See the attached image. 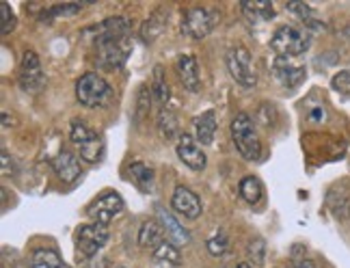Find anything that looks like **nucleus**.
Instances as JSON below:
<instances>
[{
    "label": "nucleus",
    "mask_w": 350,
    "mask_h": 268,
    "mask_svg": "<svg viewBox=\"0 0 350 268\" xmlns=\"http://www.w3.org/2000/svg\"><path fill=\"white\" fill-rule=\"evenodd\" d=\"M232 139L238 154L245 160H260L262 156V145L260 137L255 132L253 119L247 113H238L232 122Z\"/></svg>",
    "instance_id": "1"
},
{
    "label": "nucleus",
    "mask_w": 350,
    "mask_h": 268,
    "mask_svg": "<svg viewBox=\"0 0 350 268\" xmlns=\"http://www.w3.org/2000/svg\"><path fill=\"white\" fill-rule=\"evenodd\" d=\"M309 44H312V37L305 31L296 29V26H279L271 39V48L275 50V55L279 59H292V57H301L303 52H307Z\"/></svg>",
    "instance_id": "2"
},
{
    "label": "nucleus",
    "mask_w": 350,
    "mask_h": 268,
    "mask_svg": "<svg viewBox=\"0 0 350 268\" xmlns=\"http://www.w3.org/2000/svg\"><path fill=\"white\" fill-rule=\"evenodd\" d=\"M76 98L87 109H98L111 98V85L100 74L87 72L76 83Z\"/></svg>",
    "instance_id": "3"
},
{
    "label": "nucleus",
    "mask_w": 350,
    "mask_h": 268,
    "mask_svg": "<svg viewBox=\"0 0 350 268\" xmlns=\"http://www.w3.org/2000/svg\"><path fill=\"white\" fill-rule=\"evenodd\" d=\"M70 137L78 145L80 158H85L87 163H98V160L102 158L104 141L100 139V134L96 130L87 126V122H83V119H74L72 122Z\"/></svg>",
    "instance_id": "4"
},
{
    "label": "nucleus",
    "mask_w": 350,
    "mask_h": 268,
    "mask_svg": "<svg viewBox=\"0 0 350 268\" xmlns=\"http://www.w3.org/2000/svg\"><path fill=\"white\" fill-rule=\"evenodd\" d=\"M98 65L102 70H119L128 59V37H96Z\"/></svg>",
    "instance_id": "5"
},
{
    "label": "nucleus",
    "mask_w": 350,
    "mask_h": 268,
    "mask_svg": "<svg viewBox=\"0 0 350 268\" xmlns=\"http://www.w3.org/2000/svg\"><path fill=\"white\" fill-rule=\"evenodd\" d=\"M109 240V230L106 225L91 223V225H80L76 232V256L78 258H96L98 251L106 245Z\"/></svg>",
    "instance_id": "6"
},
{
    "label": "nucleus",
    "mask_w": 350,
    "mask_h": 268,
    "mask_svg": "<svg viewBox=\"0 0 350 268\" xmlns=\"http://www.w3.org/2000/svg\"><path fill=\"white\" fill-rule=\"evenodd\" d=\"M214 24H217V11H210L204 7H191L184 11L180 29L186 37L204 39L212 33Z\"/></svg>",
    "instance_id": "7"
},
{
    "label": "nucleus",
    "mask_w": 350,
    "mask_h": 268,
    "mask_svg": "<svg viewBox=\"0 0 350 268\" xmlns=\"http://www.w3.org/2000/svg\"><path fill=\"white\" fill-rule=\"evenodd\" d=\"M227 70H230L232 78L242 87H253L258 83V76H255L253 63H251V52L245 46H236L227 52Z\"/></svg>",
    "instance_id": "8"
},
{
    "label": "nucleus",
    "mask_w": 350,
    "mask_h": 268,
    "mask_svg": "<svg viewBox=\"0 0 350 268\" xmlns=\"http://www.w3.org/2000/svg\"><path fill=\"white\" fill-rule=\"evenodd\" d=\"M44 83H46V78H44L42 63H39L37 52L26 50L22 61H20V87L24 91L37 93L39 89L44 87Z\"/></svg>",
    "instance_id": "9"
},
{
    "label": "nucleus",
    "mask_w": 350,
    "mask_h": 268,
    "mask_svg": "<svg viewBox=\"0 0 350 268\" xmlns=\"http://www.w3.org/2000/svg\"><path fill=\"white\" fill-rule=\"evenodd\" d=\"M121 210H124V199H121L117 193H106V195H102L93 201V204L87 208V214L93 223L106 225V223H111L115 217H119Z\"/></svg>",
    "instance_id": "10"
},
{
    "label": "nucleus",
    "mask_w": 350,
    "mask_h": 268,
    "mask_svg": "<svg viewBox=\"0 0 350 268\" xmlns=\"http://www.w3.org/2000/svg\"><path fill=\"white\" fill-rule=\"evenodd\" d=\"M178 158L193 171H204L208 163L204 150H201L199 143L193 137H188V134H182L178 141Z\"/></svg>",
    "instance_id": "11"
},
{
    "label": "nucleus",
    "mask_w": 350,
    "mask_h": 268,
    "mask_svg": "<svg viewBox=\"0 0 350 268\" xmlns=\"http://www.w3.org/2000/svg\"><path fill=\"white\" fill-rule=\"evenodd\" d=\"M171 208L178 214H184L186 219H197L201 214V210H204L197 193H193L191 189H186V186H178V189L173 191Z\"/></svg>",
    "instance_id": "12"
},
{
    "label": "nucleus",
    "mask_w": 350,
    "mask_h": 268,
    "mask_svg": "<svg viewBox=\"0 0 350 268\" xmlns=\"http://www.w3.org/2000/svg\"><path fill=\"white\" fill-rule=\"evenodd\" d=\"M158 221H160V225H163L165 236L171 245H175L180 249V247H186L188 243H191V234H188L180 225V221L175 219L171 212H167L165 208H158Z\"/></svg>",
    "instance_id": "13"
},
{
    "label": "nucleus",
    "mask_w": 350,
    "mask_h": 268,
    "mask_svg": "<svg viewBox=\"0 0 350 268\" xmlns=\"http://www.w3.org/2000/svg\"><path fill=\"white\" fill-rule=\"evenodd\" d=\"M52 167H55L57 171V176L67 182V184H72L80 178V163H78V158L72 154V152H67V150H61L57 154V158L52 160Z\"/></svg>",
    "instance_id": "14"
},
{
    "label": "nucleus",
    "mask_w": 350,
    "mask_h": 268,
    "mask_svg": "<svg viewBox=\"0 0 350 268\" xmlns=\"http://www.w3.org/2000/svg\"><path fill=\"white\" fill-rule=\"evenodd\" d=\"M178 74H180V80L184 89L188 91H199L201 87V78H199V65H197V59L193 55H180L178 59Z\"/></svg>",
    "instance_id": "15"
},
{
    "label": "nucleus",
    "mask_w": 350,
    "mask_h": 268,
    "mask_svg": "<svg viewBox=\"0 0 350 268\" xmlns=\"http://www.w3.org/2000/svg\"><path fill=\"white\" fill-rule=\"evenodd\" d=\"M275 74L281 80V85L292 89V87H296L305 78V67L292 65L290 59H279L277 57V61H275Z\"/></svg>",
    "instance_id": "16"
},
{
    "label": "nucleus",
    "mask_w": 350,
    "mask_h": 268,
    "mask_svg": "<svg viewBox=\"0 0 350 268\" xmlns=\"http://www.w3.org/2000/svg\"><path fill=\"white\" fill-rule=\"evenodd\" d=\"M163 236H165V230H163V225H160V221L150 219V221H145L139 230V245L154 251L165 243Z\"/></svg>",
    "instance_id": "17"
},
{
    "label": "nucleus",
    "mask_w": 350,
    "mask_h": 268,
    "mask_svg": "<svg viewBox=\"0 0 350 268\" xmlns=\"http://www.w3.org/2000/svg\"><path fill=\"white\" fill-rule=\"evenodd\" d=\"M242 11L251 22H264L275 16L271 0H242Z\"/></svg>",
    "instance_id": "18"
},
{
    "label": "nucleus",
    "mask_w": 350,
    "mask_h": 268,
    "mask_svg": "<svg viewBox=\"0 0 350 268\" xmlns=\"http://www.w3.org/2000/svg\"><path fill=\"white\" fill-rule=\"evenodd\" d=\"M195 130H197V141H201V145H212L214 132H217V113L208 111L201 117H197Z\"/></svg>",
    "instance_id": "19"
},
{
    "label": "nucleus",
    "mask_w": 350,
    "mask_h": 268,
    "mask_svg": "<svg viewBox=\"0 0 350 268\" xmlns=\"http://www.w3.org/2000/svg\"><path fill=\"white\" fill-rule=\"evenodd\" d=\"M165 26H167V16H165V9H158L152 13V18L147 20L143 24V29H141V37L145 39L147 44L154 42V39L165 31Z\"/></svg>",
    "instance_id": "20"
},
{
    "label": "nucleus",
    "mask_w": 350,
    "mask_h": 268,
    "mask_svg": "<svg viewBox=\"0 0 350 268\" xmlns=\"http://www.w3.org/2000/svg\"><path fill=\"white\" fill-rule=\"evenodd\" d=\"M128 173H130V180L139 186L141 191H147L154 182V169L147 167L145 163H141V160H137V163H132L128 167Z\"/></svg>",
    "instance_id": "21"
},
{
    "label": "nucleus",
    "mask_w": 350,
    "mask_h": 268,
    "mask_svg": "<svg viewBox=\"0 0 350 268\" xmlns=\"http://www.w3.org/2000/svg\"><path fill=\"white\" fill-rule=\"evenodd\" d=\"M31 266L33 268H70L67 264H63L61 256L52 249H37L33 253Z\"/></svg>",
    "instance_id": "22"
},
{
    "label": "nucleus",
    "mask_w": 350,
    "mask_h": 268,
    "mask_svg": "<svg viewBox=\"0 0 350 268\" xmlns=\"http://www.w3.org/2000/svg\"><path fill=\"white\" fill-rule=\"evenodd\" d=\"M238 191H240V197L247 201V204H258V201L262 199V182L255 178V176H247V178H242L240 186H238Z\"/></svg>",
    "instance_id": "23"
},
{
    "label": "nucleus",
    "mask_w": 350,
    "mask_h": 268,
    "mask_svg": "<svg viewBox=\"0 0 350 268\" xmlns=\"http://www.w3.org/2000/svg\"><path fill=\"white\" fill-rule=\"evenodd\" d=\"M152 93H154V100L165 109L167 102H169V98H171V91H169V83H167L165 72H163V67H160V65H156V70H154Z\"/></svg>",
    "instance_id": "24"
},
{
    "label": "nucleus",
    "mask_w": 350,
    "mask_h": 268,
    "mask_svg": "<svg viewBox=\"0 0 350 268\" xmlns=\"http://www.w3.org/2000/svg\"><path fill=\"white\" fill-rule=\"evenodd\" d=\"M158 130L163 134V139H173L178 134V117H175L169 109H163L158 115Z\"/></svg>",
    "instance_id": "25"
},
{
    "label": "nucleus",
    "mask_w": 350,
    "mask_h": 268,
    "mask_svg": "<svg viewBox=\"0 0 350 268\" xmlns=\"http://www.w3.org/2000/svg\"><path fill=\"white\" fill-rule=\"evenodd\" d=\"M152 96H154V93L143 85L141 91H139V98H137V109H134V122H137V124H141L143 119H145L147 115H150Z\"/></svg>",
    "instance_id": "26"
},
{
    "label": "nucleus",
    "mask_w": 350,
    "mask_h": 268,
    "mask_svg": "<svg viewBox=\"0 0 350 268\" xmlns=\"http://www.w3.org/2000/svg\"><path fill=\"white\" fill-rule=\"evenodd\" d=\"M154 258L160 260V262H171V264H180L182 262V256H180V249L171 245L169 240H165L163 245L158 249H154Z\"/></svg>",
    "instance_id": "27"
},
{
    "label": "nucleus",
    "mask_w": 350,
    "mask_h": 268,
    "mask_svg": "<svg viewBox=\"0 0 350 268\" xmlns=\"http://www.w3.org/2000/svg\"><path fill=\"white\" fill-rule=\"evenodd\" d=\"M331 85H333V89L338 91V93L350 98V67H348V70H344V72H340V74H335L333 80H331Z\"/></svg>",
    "instance_id": "28"
},
{
    "label": "nucleus",
    "mask_w": 350,
    "mask_h": 268,
    "mask_svg": "<svg viewBox=\"0 0 350 268\" xmlns=\"http://www.w3.org/2000/svg\"><path fill=\"white\" fill-rule=\"evenodd\" d=\"M0 33L7 35L13 31V26H16V16H13V11L9 9L7 3H0Z\"/></svg>",
    "instance_id": "29"
},
{
    "label": "nucleus",
    "mask_w": 350,
    "mask_h": 268,
    "mask_svg": "<svg viewBox=\"0 0 350 268\" xmlns=\"http://www.w3.org/2000/svg\"><path fill=\"white\" fill-rule=\"evenodd\" d=\"M208 251L212 253V256H223V253L227 251V238H225V234H219V236H214V238H210L208 240Z\"/></svg>",
    "instance_id": "30"
},
{
    "label": "nucleus",
    "mask_w": 350,
    "mask_h": 268,
    "mask_svg": "<svg viewBox=\"0 0 350 268\" xmlns=\"http://www.w3.org/2000/svg\"><path fill=\"white\" fill-rule=\"evenodd\" d=\"M249 256L253 258L255 264H262L264 262V243L258 238V240H253L251 247H249Z\"/></svg>",
    "instance_id": "31"
},
{
    "label": "nucleus",
    "mask_w": 350,
    "mask_h": 268,
    "mask_svg": "<svg viewBox=\"0 0 350 268\" xmlns=\"http://www.w3.org/2000/svg\"><path fill=\"white\" fill-rule=\"evenodd\" d=\"M3 173L9 176V154L7 152H3Z\"/></svg>",
    "instance_id": "32"
},
{
    "label": "nucleus",
    "mask_w": 350,
    "mask_h": 268,
    "mask_svg": "<svg viewBox=\"0 0 350 268\" xmlns=\"http://www.w3.org/2000/svg\"><path fill=\"white\" fill-rule=\"evenodd\" d=\"M299 268H316V266H314L312 260H303V262L299 264Z\"/></svg>",
    "instance_id": "33"
},
{
    "label": "nucleus",
    "mask_w": 350,
    "mask_h": 268,
    "mask_svg": "<svg viewBox=\"0 0 350 268\" xmlns=\"http://www.w3.org/2000/svg\"><path fill=\"white\" fill-rule=\"evenodd\" d=\"M238 268H251V264L249 262H242V264H238Z\"/></svg>",
    "instance_id": "34"
}]
</instances>
